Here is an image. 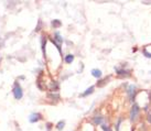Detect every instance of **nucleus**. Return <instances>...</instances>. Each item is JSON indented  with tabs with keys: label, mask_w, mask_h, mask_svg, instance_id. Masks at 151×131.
<instances>
[{
	"label": "nucleus",
	"mask_w": 151,
	"mask_h": 131,
	"mask_svg": "<svg viewBox=\"0 0 151 131\" xmlns=\"http://www.w3.org/2000/svg\"><path fill=\"white\" fill-rule=\"evenodd\" d=\"M52 43H53L55 47H56V49H58L59 53L61 54V53H62L61 45H62V43H63V38L61 37V34H60L59 32H55V33H54V39H52Z\"/></svg>",
	"instance_id": "1"
},
{
	"label": "nucleus",
	"mask_w": 151,
	"mask_h": 131,
	"mask_svg": "<svg viewBox=\"0 0 151 131\" xmlns=\"http://www.w3.org/2000/svg\"><path fill=\"white\" fill-rule=\"evenodd\" d=\"M12 94L13 96H14V98L16 99H21L22 97H23V92H22V88L21 86H20V84L19 83H14V85H13V88H12Z\"/></svg>",
	"instance_id": "2"
},
{
	"label": "nucleus",
	"mask_w": 151,
	"mask_h": 131,
	"mask_svg": "<svg viewBox=\"0 0 151 131\" xmlns=\"http://www.w3.org/2000/svg\"><path fill=\"white\" fill-rule=\"evenodd\" d=\"M139 111H140V107L137 104H134L130 110V120L131 121H136L139 116Z\"/></svg>",
	"instance_id": "3"
},
{
	"label": "nucleus",
	"mask_w": 151,
	"mask_h": 131,
	"mask_svg": "<svg viewBox=\"0 0 151 131\" xmlns=\"http://www.w3.org/2000/svg\"><path fill=\"white\" fill-rule=\"evenodd\" d=\"M41 119H42V115L39 114V112H33V114L30 115L29 121L31 123H35V122H38V121H40Z\"/></svg>",
	"instance_id": "4"
},
{
	"label": "nucleus",
	"mask_w": 151,
	"mask_h": 131,
	"mask_svg": "<svg viewBox=\"0 0 151 131\" xmlns=\"http://www.w3.org/2000/svg\"><path fill=\"white\" fill-rule=\"evenodd\" d=\"M134 92H136V86H134V85H130L128 90H127V93H128L131 100H134Z\"/></svg>",
	"instance_id": "5"
},
{
	"label": "nucleus",
	"mask_w": 151,
	"mask_h": 131,
	"mask_svg": "<svg viewBox=\"0 0 151 131\" xmlns=\"http://www.w3.org/2000/svg\"><path fill=\"white\" fill-rule=\"evenodd\" d=\"M91 73H92V75L95 77V78H101V77L103 76V73H101V71L98 69V68H93Z\"/></svg>",
	"instance_id": "6"
},
{
	"label": "nucleus",
	"mask_w": 151,
	"mask_h": 131,
	"mask_svg": "<svg viewBox=\"0 0 151 131\" xmlns=\"http://www.w3.org/2000/svg\"><path fill=\"white\" fill-rule=\"evenodd\" d=\"M41 45H42V52H43V56L45 57L46 56V38L45 37H42V41H41Z\"/></svg>",
	"instance_id": "7"
},
{
	"label": "nucleus",
	"mask_w": 151,
	"mask_h": 131,
	"mask_svg": "<svg viewBox=\"0 0 151 131\" xmlns=\"http://www.w3.org/2000/svg\"><path fill=\"white\" fill-rule=\"evenodd\" d=\"M103 120H104V117H101V116H95L94 117V119H93V121H94V123L95 125H101L103 123Z\"/></svg>",
	"instance_id": "8"
},
{
	"label": "nucleus",
	"mask_w": 151,
	"mask_h": 131,
	"mask_svg": "<svg viewBox=\"0 0 151 131\" xmlns=\"http://www.w3.org/2000/svg\"><path fill=\"white\" fill-rule=\"evenodd\" d=\"M64 61H65V63H66V64H71L72 62L74 61V55H73V54L65 55V57H64Z\"/></svg>",
	"instance_id": "9"
},
{
	"label": "nucleus",
	"mask_w": 151,
	"mask_h": 131,
	"mask_svg": "<svg viewBox=\"0 0 151 131\" xmlns=\"http://www.w3.org/2000/svg\"><path fill=\"white\" fill-rule=\"evenodd\" d=\"M94 88H95L94 86H91V87L86 89V92H84V93L82 94L81 96H82V97H86V96H88V95H91V94H92L93 92H94Z\"/></svg>",
	"instance_id": "10"
},
{
	"label": "nucleus",
	"mask_w": 151,
	"mask_h": 131,
	"mask_svg": "<svg viewBox=\"0 0 151 131\" xmlns=\"http://www.w3.org/2000/svg\"><path fill=\"white\" fill-rule=\"evenodd\" d=\"M115 71H116V73H117L118 75H122V76H125L126 73H129V71H126V69H122V68H119V67H115Z\"/></svg>",
	"instance_id": "11"
},
{
	"label": "nucleus",
	"mask_w": 151,
	"mask_h": 131,
	"mask_svg": "<svg viewBox=\"0 0 151 131\" xmlns=\"http://www.w3.org/2000/svg\"><path fill=\"white\" fill-rule=\"evenodd\" d=\"M108 80H109V76L108 77H105L104 79H101V80H99V82H97V86H98V87H103L104 85L108 83Z\"/></svg>",
	"instance_id": "12"
},
{
	"label": "nucleus",
	"mask_w": 151,
	"mask_h": 131,
	"mask_svg": "<svg viewBox=\"0 0 151 131\" xmlns=\"http://www.w3.org/2000/svg\"><path fill=\"white\" fill-rule=\"evenodd\" d=\"M64 126H65V121H63V120H61V121H59V122L56 123V126H55V128L58 129L59 131L63 130Z\"/></svg>",
	"instance_id": "13"
},
{
	"label": "nucleus",
	"mask_w": 151,
	"mask_h": 131,
	"mask_svg": "<svg viewBox=\"0 0 151 131\" xmlns=\"http://www.w3.org/2000/svg\"><path fill=\"white\" fill-rule=\"evenodd\" d=\"M52 26L56 29V28H60V26H62V22L60 21L59 19H56V20H53V21H52Z\"/></svg>",
	"instance_id": "14"
},
{
	"label": "nucleus",
	"mask_w": 151,
	"mask_h": 131,
	"mask_svg": "<svg viewBox=\"0 0 151 131\" xmlns=\"http://www.w3.org/2000/svg\"><path fill=\"white\" fill-rule=\"evenodd\" d=\"M101 129H103V131H111L110 127L107 126V125H101Z\"/></svg>",
	"instance_id": "15"
},
{
	"label": "nucleus",
	"mask_w": 151,
	"mask_h": 131,
	"mask_svg": "<svg viewBox=\"0 0 151 131\" xmlns=\"http://www.w3.org/2000/svg\"><path fill=\"white\" fill-rule=\"evenodd\" d=\"M51 127H52V125H51L50 122H47V123H46V129H47V131H50Z\"/></svg>",
	"instance_id": "16"
},
{
	"label": "nucleus",
	"mask_w": 151,
	"mask_h": 131,
	"mask_svg": "<svg viewBox=\"0 0 151 131\" xmlns=\"http://www.w3.org/2000/svg\"><path fill=\"white\" fill-rule=\"evenodd\" d=\"M150 73H151V72H150Z\"/></svg>",
	"instance_id": "17"
}]
</instances>
